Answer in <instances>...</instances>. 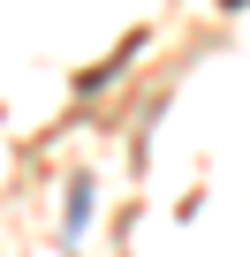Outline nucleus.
Here are the masks:
<instances>
[{"mask_svg": "<svg viewBox=\"0 0 250 257\" xmlns=\"http://www.w3.org/2000/svg\"><path fill=\"white\" fill-rule=\"evenodd\" d=\"M91 197H99V189H91V174H76V182H68V234H84V219H91Z\"/></svg>", "mask_w": 250, "mask_h": 257, "instance_id": "f257e3e1", "label": "nucleus"}]
</instances>
